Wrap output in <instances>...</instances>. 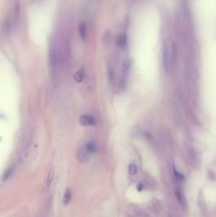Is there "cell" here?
Returning a JSON list of instances; mask_svg holds the SVG:
<instances>
[{"instance_id":"cell-10","label":"cell","mask_w":216,"mask_h":217,"mask_svg":"<svg viewBox=\"0 0 216 217\" xmlns=\"http://www.w3.org/2000/svg\"><path fill=\"white\" fill-rule=\"evenodd\" d=\"M138 172V167L137 165L134 164V163H132V164L129 165V167H128V173H129L130 175H136Z\"/></svg>"},{"instance_id":"cell-5","label":"cell","mask_w":216,"mask_h":217,"mask_svg":"<svg viewBox=\"0 0 216 217\" xmlns=\"http://www.w3.org/2000/svg\"><path fill=\"white\" fill-rule=\"evenodd\" d=\"M117 45L120 49H125L126 46H127V37H126L125 34H120L118 36V39H117Z\"/></svg>"},{"instance_id":"cell-9","label":"cell","mask_w":216,"mask_h":217,"mask_svg":"<svg viewBox=\"0 0 216 217\" xmlns=\"http://www.w3.org/2000/svg\"><path fill=\"white\" fill-rule=\"evenodd\" d=\"M71 196H72V194H71V191L68 189V190L65 192V195H64V204H68L69 202H70Z\"/></svg>"},{"instance_id":"cell-7","label":"cell","mask_w":216,"mask_h":217,"mask_svg":"<svg viewBox=\"0 0 216 217\" xmlns=\"http://www.w3.org/2000/svg\"><path fill=\"white\" fill-rule=\"evenodd\" d=\"M79 34L82 40H86L87 38V26L85 22H81L79 24Z\"/></svg>"},{"instance_id":"cell-3","label":"cell","mask_w":216,"mask_h":217,"mask_svg":"<svg viewBox=\"0 0 216 217\" xmlns=\"http://www.w3.org/2000/svg\"><path fill=\"white\" fill-rule=\"evenodd\" d=\"M173 49H171L169 45L166 43H164L162 49V64L163 67L166 71H169L172 67V64H173L174 61V55H175V45L173 46Z\"/></svg>"},{"instance_id":"cell-8","label":"cell","mask_w":216,"mask_h":217,"mask_svg":"<svg viewBox=\"0 0 216 217\" xmlns=\"http://www.w3.org/2000/svg\"><path fill=\"white\" fill-rule=\"evenodd\" d=\"M53 180H54V170H51L48 174V177H47V180H46V190H49L51 188L52 183H53Z\"/></svg>"},{"instance_id":"cell-2","label":"cell","mask_w":216,"mask_h":217,"mask_svg":"<svg viewBox=\"0 0 216 217\" xmlns=\"http://www.w3.org/2000/svg\"><path fill=\"white\" fill-rule=\"evenodd\" d=\"M96 151V144L95 141H89L82 147H80L77 152V160L81 163H86L91 159V156Z\"/></svg>"},{"instance_id":"cell-1","label":"cell","mask_w":216,"mask_h":217,"mask_svg":"<svg viewBox=\"0 0 216 217\" xmlns=\"http://www.w3.org/2000/svg\"><path fill=\"white\" fill-rule=\"evenodd\" d=\"M48 62H49V68L50 72H51L52 78L56 77L57 69H58V51H57V47L55 45L54 40L51 41L50 43V49H49V54H48Z\"/></svg>"},{"instance_id":"cell-6","label":"cell","mask_w":216,"mask_h":217,"mask_svg":"<svg viewBox=\"0 0 216 217\" xmlns=\"http://www.w3.org/2000/svg\"><path fill=\"white\" fill-rule=\"evenodd\" d=\"M73 78H74V80L76 83H82L83 80H84L85 78V70L84 68H80L79 70L76 71V72L74 73V75H73Z\"/></svg>"},{"instance_id":"cell-4","label":"cell","mask_w":216,"mask_h":217,"mask_svg":"<svg viewBox=\"0 0 216 217\" xmlns=\"http://www.w3.org/2000/svg\"><path fill=\"white\" fill-rule=\"evenodd\" d=\"M80 123L83 126H95L96 121L90 114H83L80 117Z\"/></svg>"}]
</instances>
